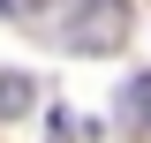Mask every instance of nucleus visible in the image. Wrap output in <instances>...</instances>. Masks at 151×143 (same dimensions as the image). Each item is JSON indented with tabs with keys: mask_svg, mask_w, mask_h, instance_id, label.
Returning <instances> with one entry per match:
<instances>
[{
	"mask_svg": "<svg viewBox=\"0 0 151 143\" xmlns=\"http://www.w3.org/2000/svg\"><path fill=\"white\" fill-rule=\"evenodd\" d=\"M45 38H53L60 53H113L129 38V8L121 0H60L53 15H45Z\"/></svg>",
	"mask_w": 151,
	"mask_h": 143,
	"instance_id": "nucleus-1",
	"label": "nucleus"
},
{
	"mask_svg": "<svg viewBox=\"0 0 151 143\" xmlns=\"http://www.w3.org/2000/svg\"><path fill=\"white\" fill-rule=\"evenodd\" d=\"M121 113H129L136 128H151V75H129V83H121Z\"/></svg>",
	"mask_w": 151,
	"mask_h": 143,
	"instance_id": "nucleus-2",
	"label": "nucleus"
},
{
	"mask_svg": "<svg viewBox=\"0 0 151 143\" xmlns=\"http://www.w3.org/2000/svg\"><path fill=\"white\" fill-rule=\"evenodd\" d=\"M30 106V75H0V121H23Z\"/></svg>",
	"mask_w": 151,
	"mask_h": 143,
	"instance_id": "nucleus-3",
	"label": "nucleus"
}]
</instances>
